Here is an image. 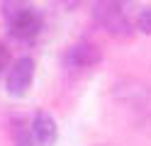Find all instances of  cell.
<instances>
[{
  "label": "cell",
  "instance_id": "6da1fadb",
  "mask_svg": "<svg viewBox=\"0 0 151 146\" xmlns=\"http://www.w3.org/2000/svg\"><path fill=\"white\" fill-rule=\"evenodd\" d=\"M3 17L7 19L10 34L15 39H34L42 32L44 19L39 15V10L32 7L27 0H3Z\"/></svg>",
  "mask_w": 151,
  "mask_h": 146
},
{
  "label": "cell",
  "instance_id": "7a4b0ae2",
  "mask_svg": "<svg viewBox=\"0 0 151 146\" xmlns=\"http://www.w3.org/2000/svg\"><path fill=\"white\" fill-rule=\"evenodd\" d=\"M122 3L124 0H95V10H93V15H95V22L110 32L112 37H127L132 34V22L127 12L122 10Z\"/></svg>",
  "mask_w": 151,
  "mask_h": 146
},
{
  "label": "cell",
  "instance_id": "3957f363",
  "mask_svg": "<svg viewBox=\"0 0 151 146\" xmlns=\"http://www.w3.org/2000/svg\"><path fill=\"white\" fill-rule=\"evenodd\" d=\"M34 81V61L29 56H22L12 61L5 71V90L12 97H24Z\"/></svg>",
  "mask_w": 151,
  "mask_h": 146
},
{
  "label": "cell",
  "instance_id": "277c9868",
  "mask_svg": "<svg viewBox=\"0 0 151 146\" xmlns=\"http://www.w3.org/2000/svg\"><path fill=\"white\" fill-rule=\"evenodd\" d=\"M29 134H32L34 146H54L56 139H59V127H56L54 117L49 112H34Z\"/></svg>",
  "mask_w": 151,
  "mask_h": 146
},
{
  "label": "cell",
  "instance_id": "5b68a950",
  "mask_svg": "<svg viewBox=\"0 0 151 146\" xmlns=\"http://www.w3.org/2000/svg\"><path fill=\"white\" fill-rule=\"evenodd\" d=\"M100 58H102V54L95 44L81 42L66 51V66L68 68H90V66L100 63Z\"/></svg>",
  "mask_w": 151,
  "mask_h": 146
},
{
  "label": "cell",
  "instance_id": "8992f818",
  "mask_svg": "<svg viewBox=\"0 0 151 146\" xmlns=\"http://www.w3.org/2000/svg\"><path fill=\"white\" fill-rule=\"evenodd\" d=\"M12 144L15 146H34L29 127H27L22 119H12Z\"/></svg>",
  "mask_w": 151,
  "mask_h": 146
},
{
  "label": "cell",
  "instance_id": "52a82bcc",
  "mask_svg": "<svg viewBox=\"0 0 151 146\" xmlns=\"http://www.w3.org/2000/svg\"><path fill=\"white\" fill-rule=\"evenodd\" d=\"M137 29L141 34H151V7H144L137 17Z\"/></svg>",
  "mask_w": 151,
  "mask_h": 146
},
{
  "label": "cell",
  "instance_id": "ba28073f",
  "mask_svg": "<svg viewBox=\"0 0 151 146\" xmlns=\"http://www.w3.org/2000/svg\"><path fill=\"white\" fill-rule=\"evenodd\" d=\"M7 66H10V51H7V46L0 42V76L7 71Z\"/></svg>",
  "mask_w": 151,
  "mask_h": 146
},
{
  "label": "cell",
  "instance_id": "9c48e42d",
  "mask_svg": "<svg viewBox=\"0 0 151 146\" xmlns=\"http://www.w3.org/2000/svg\"><path fill=\"white\" fill-rule=\"evenodd\" d=\"M63 3L68 5V7H76V5H78V3H83V0H63Z\"/></svg>",
  "mask_w": 151,
  "mask_h": 146
}]
</instances>
